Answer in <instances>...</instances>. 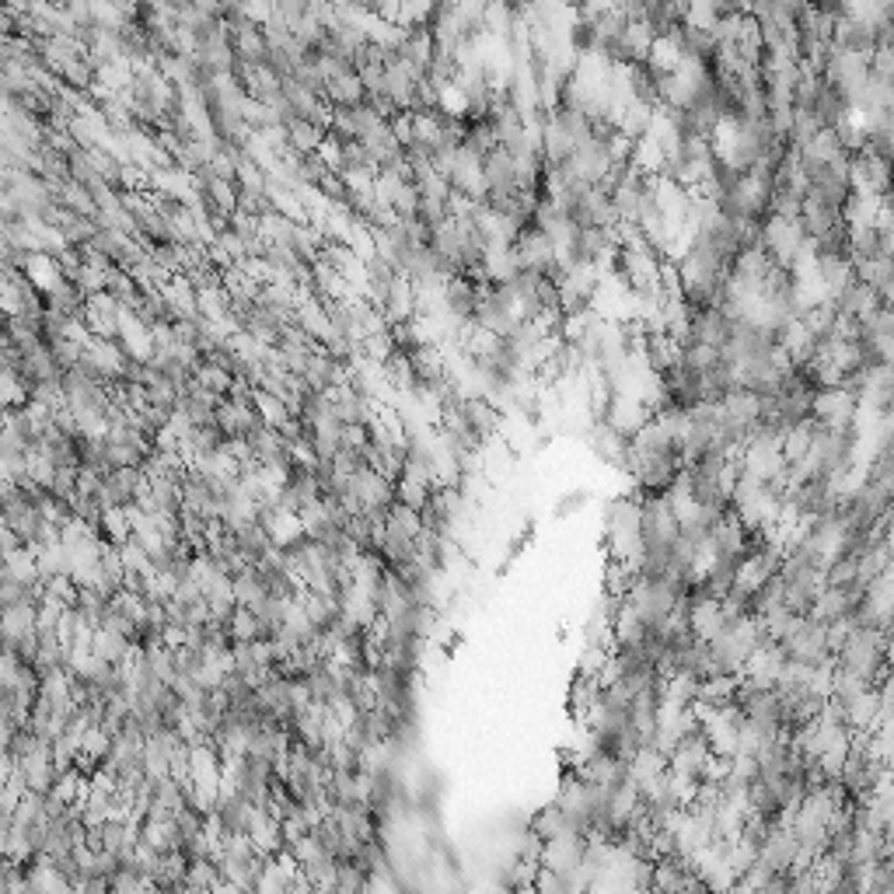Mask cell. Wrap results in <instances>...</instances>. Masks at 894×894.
Listing matches in <instances>:
<instances>
[{
    "instance_id": "cell-1",
    "label": "cell",
    "mask_w": 894,
    "mask_h": 894,
    "mask_svg": "<svg viewBox=\"0 0 894 894\" xmlns=\"http://www.w3.org/2000/svg\"><path fill=\"white\" fill-rule=\"evenodd\" d=\"M681 528L674 517L671 503L664 496H647L640 500V545L650 552H668L678 542Z\"/></svg>"
},
{
    "instance_id": "cell-2",
    "label": "cell",
    "mask_w": 894,
    "mask_h": 894,
    "mask_svg": "<svg viewBox=\"0 0 894 894\" xmlns=\"http://www.w3.org/2000/svg\"><path fill=\"white\" fill-rule=\"evenodd\" d=\"M709 758H713V751H709V744L702 741V734L695 730V734H688L685 741H678L671 748L668 755V772H674V776L688 779V783L699 786L702 779H706V765Z\"/></svg>"
},
{
    "instance_id": "cell-3",
    "label": "cell",
    "mask_w": 894,
    "mask_h": 894,
    "mask_svg": "<svg viewBox=\"0 0 894 894\" xmlns=\"http://www.w3.org/2000/svg\"><path fill=\"white\" fill-rule=\"evenodd\" d=\"M584 846L587 842L580 839L577 832H566V835H559V839L542 842L538 867L549 870V874H559V877H573L580 867V860H584Z\"/></svg>"
},
{
    "instance_id": "cell-4",
    "label": "cell",
    "mask_w": 894,
    "mask_h": 894,
    "mask_svg": "<svg viewBox=\"0 0 894 894\" xmlns=\"http://www.w3.org/2000/svg\"><path fill=\"white\" fill-rule=\"evenodd\" d=\"M793 860H797V839H793L790 828H772L769 835H765L762 849H758V860L769 874H790L793 870Z\"/></svg>"
},
{
    "instance_id": "cell-5",
    "label": "cell",
    "mask_w": 894,
    "mask_h": 894,
    "mask_svg": "<svg viewBox=\"0 0 894 894\" xmlns=\"http://www.w3.org/2000/svg\"><path fill=\"white\" fill-rule=\"evenodd\" d=\"M664 772H668V755H664V751H657L654 744L640 748V751H636V755L626 762V776L633 779L636 786H640V793L654 790V786L664 779Z\"/></svg>"
},
{
    "instance_id": "cell-6",
    "label": "cell",
    "mask_w": 894,
    "mask_h": 894,
    "mask_svg": "<svg viewBox=\"0 0 894 894\" xmlns=\"http://www.w3.org/2000/svg\"><path fill=\"white\" fill-rule=\"evenodd\" d=\"M601 695H605V688H601V681L594 678V674H580L573 678L570 685V716L577 723H587L591 720V713L598 709Z\"/></svg>"
},
{
    "instance_id": "cell-7",
    "label": "cell",
    "mask_w": 894,
    "mask_h": 894,
    "mask_svg": "<svg viewBox=\"0 0 894 894\" xmlns=\"http://www.w3.org/2000/svg\"><path fill=\"white\" fill-rule=\"evenodd\" d=\"M133 650L137 647L130 643V636L112 633V629H95V636H91V654L102 664H109V668H123L133 657Z\"/></svg>"
},
{
    "instance_id": "cell-8",
    "label": "cell",
    "mask_w": 894,
    "mask_h": 894,
    "mask_svg": "<svg viewBox=\"0 0 894 894\" xmlns=\"http://www.w3.org/2000/svg\"><path fill=\"white\" fill-rule=\"evenodd\" d=\"M566 832H570V825H566L563 811H559L556 804H549L545 811H538L535 821H531V835H538L542 842L559 839V835H566Z\"/></svg>"
},
{
    "instance_id": "cell-9",
    "label": "cell",
    "mask_w": 894,
    "mask_h": 894,
    "mask_svg": "<svg viewBox=\"0 0 894 894\" xmlns=\"http://www.w3.org/2000/svg\"><path fill=\"white\" fill-rule=\"evenodd\" d=\"M671 894H709V888H706V884H702V881H699V877H692V881H685V884H681V888H678V891H671Z\"/></svg>"
}]
</instances>
